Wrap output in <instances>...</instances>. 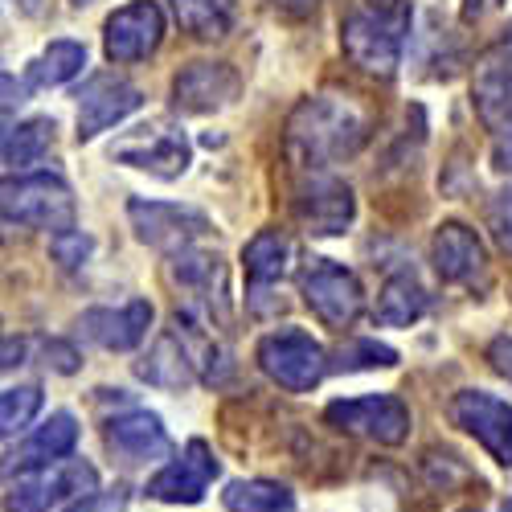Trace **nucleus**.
Masks as SVG:
<instances>
[{
	"mask_svg": "<svg viewBox=\"0 0 512 512\" xmlns=\"http://www.w3.org/2000/svg\"><path fill=\"white\" fill-rule=\"evenodd\" d=\"M54 259H58L66 271H78L82 263L91 259V238H87V234H78V230L54 234Z\"/></svg>",
	"mask_w": 512,
	"mask_h": 512,
	"instance_id": "obj_31",
	"label": "nucleus"
},
{
	"mask_svg": "<svg viewBox=\"0 0 512 512\" xmlns=\"http://www.w3.org/2000/svg\"><path fill=\"white\" fill-rule=\"evenodd\" d=\"M451 418L467 435H476L496 463L512 467V406L488 390H463L451 398Z\"/></svg>",
	"mask_w": 512,
	"mask_h": 512,
	"instance_id": "obj_14",
	"label": "nucleus"
},
{
	"mask_svg": "<svg viewBox=\"0 0 512 512\" xmlns=\"http://www.w3.org/2000/svg\"><path fill=\"white\" fill-rule=\"evenodd\" d=\"M164 41V13L156 0H132L107 17L103 25V50L111 62H144Z\"/></svg>",
	"mask_w": 512,
	"mask_h": 512,
	"instance_id": "obj_12",
	"label": "nucleus"
},
{
	"mask_svg": "<svg viewBox=\"0 0 512 512\" xmlns=\"http://www.w3.org/2000/svg\"><path fill=\"white\" fill-rule=\"evenodd\" d=\"M78 328H82L87 340H95L99 349L127 353V349L144 345V336L152 328V304L148 300H132L123 308H91V312H82Z\"/></svg>",
	"mask_w": 512,
	"mask_h": 512,
	"instance_id": "obj_18",
	"label": "nucleus"
},
{
	"mask_svg": "<svg viewBox=\"0 0 512 512\" xmlns=\"http://www.w3.org/2000/svg\"><path fill=\"white\" fill-rule=\"evenodd\" d=\"M390 369L398 365V353L390 345H377V340H353V345L340 349V369Z\"/></svg>",
	"mask_w": 512,
	"mask_h": 512,
	"instance_id": "obj_30",
	"label": "nucleus"
},
{
	"mask_svg": "<svg viewBox=\"0 0 512 512\" xmlns=\"http://www.w3.org/2000/svg\"><path fill=\"white\" fill-rule=\"evenodd\" d=\"M295 222H300L308 234L316 238H336L353 226V213H357V201H353V189L332 177V173H312L308 181H300L295 189Z\"/></svg>",
	"mask_w": 512,
	"mask_h": 512,
	"instance_id": "obj_10",
	"label": "nucleus"
},
{
	"mask_svg": "<svg viewBox=\"0 0 512 512\" xmlns=\"http://www.w3.org/2000/svg\"><path fill=\"white\" fill-rule=\"evenodd\" d=\"M275 9H283V13H312L320 0H271Z\"/></svg>",
	"mask_w": 512,
	"mask_h": 512,
	"instance_id": "obj_38",
	"label": "nucleus"
},
{
	"mask_svg": "<svg viewBox=\"0 0 512 512\" xmlns=\"http://www.w3.org/2000/svg\"><path fill=\"white\" fill-rule=\"evenodd\" d=\"M136 373L144 381H152V386H164V390H181L193 381V361L189 353L181 349V340L177 336H164L156 340V349L136 365Z\"/></svg>",
	"mask_w": 512,
	"mask_h": 512,
	"instance_id": "obj_24",
	"label": "nucleus"
},
{
	"mask_svg": "<svg viewBox=\"0 0 512 512\" xmlns=\"http://www.w3.org/2000/svg\"><path fill=\"white\" fill-rule=\"evenodd\" d=\"M103 439L123 463H156V459L173 455V439H168L164 422L148 410H127V414L111 418Z\"/></svg>",
	"mask_w": 512,
	"mask_h": 512,
	"instance_id": "obj_17",
	"label": "nucleus"
},
{
	"mask_svg": "<svg viewBox=\"0 0 512 512\" xmlns=\"http://www.w3.org/2000/svg\"><path fill=\"white\" fill-rule=\"evenodd\" d=\"M41 410V386H9L0 394V431L17 435Z\"/></svg>",
	"mask_w": 512,
	"mask_h": 512,
	"instance_id": "obj_29",
	"label": "nucleus"
},
{
	"mask_svg": "<svg viewBox=\"0 0 512 512\" xmlns=\"http://www.w3.org/2000/svg\"><path fill=\"white\" fill-rule=\"evenodd\" d=\"M144 107L140 87H132L127 78L119 74H95L87 87L78 91V144L82 140H95L107 127L123 123L127 115H136Z\"/></svg>",
	"mask_w": 512,
	"mask_h": 512,
	"instance_id": "obj_13",
	"label": "nucleus"
},
{
	"mask_svg": "<svg viewBox=\"0 0 512 512\" xmlns=\"http://www.w3.org/2000/svg\"><path fill=\"white\" fill-rule=\"evenodd\" d=\"M488 361H492L496 373H504V377L512 381V336H496V340H492Z\"/></svg>",
	"mask_w": 512,
	"mask_h": 512,
	"instance_id": "obj_34",
	"label": "nucleus"
},
{
	"mask_svg": "<svg viewBox=\"0 0 512 512\" xmlns=\"http://www.w3.org/2000/svg\"><path fill=\"white\" fill-rule=\"evenodd\" d=\"M74 5H87V0H74Z\"/></svg>",
	"mask_w": 512,
	"mask_h": 512,
	"instance_id": "obj_41",
	"label": "nucleus"
},
{
	"mask_svg": "<svg viewBox=\"0 0 512 512\" xmlns=\"http://www.w3.org/2000/svg\"><path fill=\"white\" fill-rule=\"evenodd\" d=\"M222 504L230 512H287L295 504L291 488L275 484V480H234L222 492Z\"/></svg>",
	"mask_w": 512,
	"mask_h": 512,
	"instance_id": "obj_28",
	"label": "nucleus"
},
{
	"mask_svg": "<svg viewBox=\"0 0 512 512\" xmlns=\"http://www.w3.org/2000/svg\"><path fill=\"white\" fill-rule=\"evenodd\" d=\"M500 512H512V504H504V508H500Z\"/></svg>",
	"mask_w": 512,
	"mask_h": 512,
	"instance_id": "obj_40",
	"label": "nucleus"
},
{
	"mask_svg": "<svg viewBox=\"0 0 512 512\" xmlns=\"http://www.w3.org/2000/svg\"><path fill=\"white\" fill-rule=\"evenodd\" d=\"M259 369L279 381L283 390L291 394H304L312 386H320V377L328 373V353L320 340H312L300 328H287V332H271L259 340Z\"/></svg>",
	"mask_w": 512,
	"mask_h": 512,
	"instance_id": "obj_6",
	"label": "nucleus"
},
{
	"mask_svg": "<svg viewBox=\"0 0 512 512\" xmlns=\"http://www.w3.org/2000/svg\"><path fill=\"white\" fill-rule=\"evenodd\" d=\"M426 308H431V295H426V287L410 275V271H394L386 279V287H381L377 295V324L386 328H406V324H418L426 316Z\"/></svg>",
	"mask_w": 512,
	"mask_h": 512,
	"instance_id": "obj_22",
	"label": "nucleus"
},
{
	"mask_svg": "<svg viewBox=\"0 0 512 512\" xmlns=\"http://www.w3.org/2000/svg\"><path fill=\"white\" fill-rule=\"evenodd\" d=\"M168 5H173L185 33H193L201 41H213V37L230 33L238 0H168Z\"/></svg>",
	"mask_w": 512,
	"mask_h": 512,
	"instance_id": "obj_25",
	"label": "nucleus"
},
{
	"mask_svg": "<svg viewBox=\"0 0 512 512\" xmlns=\"http://www.w3.org/2000/svg\"><path fill=\"white\" fill-rule=\"evenodd\" d=\"M492 9H500V0H463V21H480Z\"/></svg>",
	"mask_w": 512,
	"mask_h": 512,
	"instance_id": "obj_36",
	"label": "nucleus"
},
{
	"mask_svg": "<svg viewBox=\"0 0 512 512\" xmlns=\"http://www.w3.org/2000/svg\"><path fill=\"white\" fill-rule=\"evenodd\" d=\"M74 443H78V422H74V414L58 410V414H50V418L29 435V443H25V463H58V459H66V455L74 451Z\"/></svg>",
	"mask_w": 512,
	"mask_h": 512,
	"instance_id": "obj_27",
	"label": "nucleus"
},
{
	"mask_svg": "<svg viewBox=\"0 0 512 512\" xmlns=\"http://www.w3.org/2000/svg\"><path fill=\"white\" fill-rule=\"evenodd\" d=\"M0 209H5V226L50 230V234L74 230V193L58 173L9 177L5 189H0Z\"/></svg>",
	"mask_w": 512,
	"mask_h": 512,
	"instance_id": "obj_3",
	"label": "nucleus"
},
{
	"mask_svg": "<svg viewBox=\"0 0 512 512\" xmlns=\"http://www.w3.org/2000/svg\"><path fill=\"white\" fill-rule=\"evenodd\" d=\"M324 418L336 426V431H349L373 443H402L410 431V410L402 406V398L394 394H369V398H345V402H332L324 410Z\"/></svg>",
	"mask_w": 512,
	"mask_h": 512,
	"instance_id": "obj_11",
	"label": "nucleus"
},
{
	"mask_svg": "<svg viewBox=\"0 0 512 512\" xmlns=\"http://www.w3.org/2000/svg\"><path fill=\"white\" fill-rule=\"evenodd\" d=\"M21 9L25 13H37V0H21Z\"/></svg>",
	"mask_w": 512,
	"mask_h": 512,
	"instance_id": "obj_39",
	"label": "nucleus"
},
{
	"mask_svg": "<svg viewBox=\"0 0 512 512\" xmlns=\"http://www.w3.org/2000/svg\"><path fill=\"white\" fill-rule=\"evenodd\" d=\"M431 263H435L439 279H447V283H476L488 271V254L472 226L443 222L431 238Z\"/></svg>",
	"mask_w": 512,
	"mask_h": 512,
	"instance_id": "obj_19",
	"label": "nucleus"
},
{
	"mask_svg": "<svg viewBox=\"0 0 512 512\" xmlns=\"http://www.w3.org/2000/svg\"><path fill=\"white\" fill-rule=\"evenodd\" d=\"M410 25H414L410 0H361L340 25V46H345L349 62L361 66L365 74L390 78L402 66Z\"/></svg>",
	"mask_w": 512,
	"mask_h": 512,
	"instance_id": "obj_2",
	"label": "nucleus"
},
{
	"mask_svg": "<svg viewBox=\"0 0 512 512\" xmlns=\"http://www.w3.org/2000/svg\"><path fill=\"white\" fill-rule=\"evenodd\" d=\"M472 95H476V111L488 127H512V50L508 46L500 54L484 58Z\"/></svg>",
	"mask_w": 512,
	"mask_h": 512,
	"instance_id": "obj_20",
	"label": "nucleus"
},
{
	"mask_svg": "<svg viewBox=\"0 0 512 512\" xmlns=\"http://www.w3.org/2000/svg\"><path fill=\"white\" fill-rule=\"evenodd\" d=\"M488 222H492L496 242L512 254V185H504V189L496 193V201H492V209H488Z\"/></svg>",
	"mask_w": 512,
	"mask_h": 512,
	"instance_id": "obj_32",
	"label": "nucleus"
},
{
	"mask_svg": "<svg viewBox=\"0 0 512 512\" xmlns=\"http://www.w3.org/2000/svg\"><path fill=\"white\" fill-rule=\"evenodd\" d=\"M242 78L226 62H193L173 78V107L189 115H209L222 111L238 99Z\"/></svg>",
	"mask_w": 512,
	"mask_h": 512,
	"instance_id": "obj_15",
	"label": "nucleus"
},
{
	"mask_svg": "<svg viewBox=\"0 0 512 512\" xmlns=\"http://www.w3.org/2000/svg\"><path fill=\"white\" fill-rule=\"evenodd\" d=\"M111 156L127 168L160 177V181H177L193 160V148H189V136L173 119H148L136 132H123L111 144Z\"/></svg>",
	"mask_w": 512,
	"mask_h": 512,
	"instance_id": "obj_4",
	"label": "nucleus"
},
{
	"mask_svg": "<svg viewBox=\"0 0 512 512\" xmlns=\"http://www.w3.org/2000/svg\"><path fill=\"white\" fill-rule=\"evenodd\" d=\"M300 291H304V304L328 324V328H353L357 316L365 312V287L361 279L340 267L332 259H312L300 275Z\"/></svg>",
	"mask_w": 512,
	"mask_h": 512,
	"instance_id": "obj_7",
	"label": "nucleus"
},
{
	"mask_svg": "<svg viewBox=\"0 0 512 512\" xmlns=\"http://www.w3.org/2000/svg\"><path fill=\"white\" fill-rule=\"evenodd\" d=\"M127 218H132V230L144 246L164 250V254H181L189 246H197L213 226L201 209L189 205H173V201H144L132 197L127 201Z\"/></svg>",
	"mask_w": 512,
	"mask_h": 512,
	"instance_id": "obj_8",
	"label": "nucleus"
},
{
	"mask_svg": "<svg viewBox=\"0 0 512 512\" xmlns=\"http://www.w3.org/2000/svg\"><path fill=\"white\" fill-rule=\"evenodd\" d=\"M213 476H218V459H213V451L201 439H193L173 463L160 467L148 480V496L160 504H197L209 492Z\"/></svg>",
	"mask_w": 512,
	"mask_h": 512,
	"instance_id": "obj_16",
	"label": "nucleus"
},
{
	"mask_svg": "<svg viewBox=\"0 0 512 512\" xmlns=\"http://www.w3.org/2000/svg\"><path fill=\"white\" fill-rule=\"evenodd\" d=\"M508 50H512V37H508Z\"/></svg>",
	"mask_w": 512,
	"mask_h": 512,
	"instance_id": "obj_42",
	"label": "nucleus"
},
{
	"mask_svg": "<svg viewBox=\"0 0 512 512\" xmlns=\"http://www.w3.org/2000/svg\"><path fill=\"white\" fill-rule=\"evenodd\" d=\"M82 66H87V46L82 41H50L29 66V82L33 87H62V82L78 78Z\"/></svg>",
	"mask_w": 512,
	"mask_h": 512,
	"instance_id": "obj_23",
	"label": "nucleus"
},
{
	"mask_svg": "<svg viewBox=\"0 0 512 512\" xmlns=\"http://www.w3.org/2000/svg\"><path fill=\"white\" fill-rule=\"evenodd\" d=\"M173 283L181 287L189 312L213 320V324H226L230 320V304H226V267H222V254L218 250H201L189 246L181 254H173Z\"/></svg>",
	"mask_w": 512,
	"mask_h": 512,
	"instance_id": "obj_9",
	"label": "nucleus"
},
{
	"mask_svg": "<svg viewBox=\"0 0 512 512\" xmlns=\"http://www.w3.org/2000/svg\"><path fill=\"white\" fill-rule=\"evenodd\" d=\"M242 267H246V279H250V295H263L267 287H275L291 267L287 234L283 230H259L242 250Z\"/></svg>",
	"mask_w": 512,
	"mask_h": 512,
	"instance_id": "obj_21",
	"label": "nucleus"
},
{
	"mask_svg": "<svg viewBox=\"0 0 512 512\" xmlns=\"http://www.w3.org/2000/svg\"><path fill=\"white\" fill-rule=\"evenodd\" d=\"M46 365H54L58 373H74L78 369V353L70 349V345H62V340H50V345H46Z\"/></svg>",
	"mask_w": 512,
	"mask_h": 512,
	"instance_id": "obj_35",
	"label": "nucleus"
},
{
	"mask_svg": "<svg viewBox=\"0 0 512 512\" xmlns=\"http://www.w3.org/2000/svg\"><path fill=\"white\" fill-rule=\"evenodd\" d=\"M50 148H54V119H46V115L5 127V164L9 168H29L37 160H46Z\"/></svg>",
	"mask_w": 512,
	"mask_h": 512,
	"instance_id": "obj_26",
	"label": "nucleus"
},
{
	"mask_svg": "<svg viewBox=\"0 0 512 512\" xmlns=\"http://www.w3.org/2000/svg\"><path fill=\"white\" fill-rule=\"evenodd\" d=\"M70 512H127V496L123 492H91V496H82Z\"/></svg>",
	"mask_w": 512,
	"mask_h": 512,
	"instance_id": "obj_33",
	"label": "nucleus"
},
{
	"mask_svg": "<svg viewBox=\"0 0 512 512\" xmlns=\"http://www.w3.org/2000/svg\"><path fill=\"white\" fill-rule=\"evenodd\" d=\"M369 136L365 111L345 95H312L287 119V152L295 164L324 173L328 164L353 156Z\"/></svg>",
	"mask_w": 512,
	"mask_h": 512,
	"instance_id": "obj_1",
	"label": "nucleus"
},
{
	"mask_svg": "<svg viewBox=\"0 0 512 512\" xmlns=\"http://www.w3.org/2000/svg\"><path fill=\"white\" fill-rule=\"evenodd\" d=\"M496 168H508L512 173V127H508V136H500V144H496Z\"/></svg>",
	"mask_w": 512,
	"mask_h": 512,
	"instance_id": "obj_37",
	"label": "nucleus"
},
{
	"mask_svg": "<svg viewBox=\"0 0 512 512\" xmlns=\"http://www.w3.org/2000/svg\"><path fill=\"white\" fill-rule=\"evenodd\" d=\"M95 488H99L95 467L82 459L29 463L9 484V512H50L54 504H62L70 496H91Z\"/></svg>",
	"mask_w": 512,
	"mask_h": 512,
	"instance_id": "obj_5",
	"label": "nucleus"
}]
</instances>
